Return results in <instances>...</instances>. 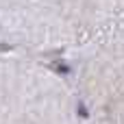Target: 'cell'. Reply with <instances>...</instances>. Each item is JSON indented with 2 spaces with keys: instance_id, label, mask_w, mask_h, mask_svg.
<instances>
[{
  "instance_id": "cell-2",
  "label": "cell",
  "mask_w": 124,
  "mask_h": 124,
  "mask_svg": "<svg viewBox=\"0 0 124 124\" xmlns=\"http://www.w3.org/2000/svg\"><path fill=\"white\" fill-rule=\"evenodd\" d=\"M57 70H59V72H68L70 68H68V65H63V63H57Z\"/></svg>"
},
{
  "instance_id": "cell-1",
  "label": "cell",
  "mask_w": 124,
  "mask_h": 124,
  "mask_svg": "<svg viewBox=\"0 0 124 124\" xmlns=\"http://www.w3.org/2000/svg\"><path fill=\"white\" fill-rule=\"evenodd\" d=\"M76 111H78V116H83V118H87V109H85L83 105H78V109H76Z\"/></svg>"
},
{
  "instance_id": "cell-3",
  "label": "cell",
  "mask_w": 124,
  "mask_h": 124,
  "mask_svg": "<svg viewBox=\"0 0 124 124\" xmlns=\"http://www.w3.org/2000/svg\"><path fill=\"white\" fill-rule=\"evenodd\" d=\"M2 50H9V46H4V44H0V52H2Z\"/></svg>"
}]
</instances>
